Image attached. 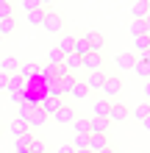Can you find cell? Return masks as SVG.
Returning <instances> with one entry per match:
<instances>
[{
	"label": "cell",
	"instance_id": "obj_33",
	"mask_svg": "<svg viewBox=\"0 0 150 153\" xmlns=\"http://www.w3.org/2000/svg\"><path fill=\"white\" fill-rule=\"evenodd\" d=\"M6 17H14L11 14V3H8V0H0V20H6Z\"/></svg>",
	"mask_w": 150,
	"mask_h": 153
},
{
	"label": "cell",
	"instance_id": "obj_19",
	"mask_svg": "<svg viewBox=\"0 0 150 153\" xmlns=\"http://www.w3.org/2000/svg\"><path fill=\"white\" fill-rule=\"evenodd\" d=\"M53 117H56V123H61V125H69V123L75 120V111H72V109H67V106H61V109H58L56 114H53Z\"/></svg>",
	"mask_w": 150,
	"mask_h": 153
},
{
	"label": "cell",
	"instance_id": "obj_36",
	"mask_svg": "<svg viewBox=\"0 0 150 153\" xmlns=\"http://www.w3.org/2000/svg\"><path fill=\"white\" fill-rule=\"evenodd\" d=\"M6 78H8L6 73H0V89H6Z\"/></svg>",
	"mask_w": 150,
	"mask_h": 153
},
{
	"label": "cell",
	"instance_id": "obj_23",
	"mask_svg": "<svg viewBox=\"0 0 150 153\" xmlns=\"http://www.w3.org/2000/svg\"><path fill=\"white\" fill-rule=\"evenodd\" d=\"M17 75H20L22 81H28V78H33V75H39V64H20Z\"/></svg>",
	"mask_w": 150,
	"mask_h": 153
},
{
	"label": "cell",
	"instance_id": "obj_11",
	"mask_svg": "<svg viewBox=\"0 0 150 153\" xmlns=\"http://www.w3.org/2000/svg\"><path fill=\"white\" fill-rule=\"evenodd\" d=\"M131 14H134V20H147L150 17V0H136L131 6Z\"/></svg>",
	"mask_w": 150,
	"mask_h": 153
},
{
	"label": "cell",
	"instance_id": "obj_27",
	"mask_svg": "<svg viewBox=\"0 0 150 153\" xmlns=\"http://www.w3.org/2000/svg\"><path fill=\"white\" fill-rule=\"evenodd\" d=\"M61 59H64V53H61L58 48H50L47 50V64L50 67H61Z\"/></svg>",
	"mask_w": 150,
	"mask_h": 153
},
{
	"label": "cell",
	"instance_id": "obj_12",
	"mask_svg": "<svg viewBox=\"0 0 150 153\" xmlns=\"http://www.w3.org/2000/svg\"><path fill=\"white\" fill-rule=\"evenodd\" d=\"M78 67H81V59H78L75 53H67V56L61 59V70H64V73L75 75V73H78Z\"/></svg>",
	"mask_w": 150,
	"mask_h": 153
},
{
	"label": "cell",
	"instance_id": "obj_18",
	"mask_svg": "<svg viewBox=\"0 0 150 153\" xmlns=\"http://www.w3.org/2000/svg\"><path fill=\"white\" fill-rule=\"evenodd\" d=\"M28 131H31V128H28V123H25V120H20V117H17V120L11 123V137H14V139H22Z\"/></svg>",
	"mask_w": 150,
	"mask_h": 153
},
{
	"label": "cell",
	"instance_id": "obj_17",
	"mask_svg": "<svg viewBox=\"0 0 150 153\" xmlns=\"http://www.w3.org/2000/svg\"><path fill=\"white\" fill-rule=\"evenodd\" d=\"M134 117H136V120H139V123L145 125V131L150 128V106H147V100H145L142 106H136V111H134Z\"/></svg>",
	"mask_w": 150,
	"mask_h": 153
},
{
	"label": "cell",
	"instance_id": "obj_38",
	"mask_svg": "<svg viewBox=\"0 0 150 153\" xmlns=\"http://www.w3.org/2000/svg\"><path fill=\"white\" fill-rule=\"evenodd\" d=\"M81 153H89V150H81Z\"/></svg>",
	"mask_w": 150,
	"mask_h": 153
},
{
	"label": "cell",
	"instance_id": "obj_31",
	"mask_svg": "<svg viewBox=\"0 0 150 153\" xmlns=\"http://www.w3.org/2000/svg\"><path fill=\"white\" fill-rule=\"evenodd\" d=\"M69 148H72V153H81V150H86V137L75 134V139L69 142Z\"/></svg>",
	"mask_w": 150,
	"mask_h": 153
},
{
	"label": "cell",
	"instance_id": "obj_5",
	"mask_svg": "<svg viewBox=\"0 0 150 153\" xmlns=\"http://www.w3.org/2000/svg\"><path fill=\"white\" fill-rule=\"evenodd\" d=\"M103 97H111V95H120V89H122V81L117 78V75H106V81H103Z\"/></svg>",
	"mask_w": 150,
	"mask_h": 153
},
{
	"label": "cell",
	"instance_id": "obj_34",
	"mask_svg": "<svg viewBox=\"0 0 150 153\" xmlns=\"http://www.w3.org/2000/svg\"><path fill=\"white\" fill-rule=\"evenodd\" d=\"M20 6L25 8V14L33 11V8H42V6H39V0H20Z\"/></svg>",
	"mask_w": 150,
	"mask_h": 153
},
{
	"label": "cell",
	"instance_id": "obj_35",
	"mask_svg": "<svg viewBox=\"0 0 150 153\" xmlns=\"http://www.w3.org/2000/svg\"><path fill=\"white\" fill-rule=\"evenodd\" d=\"M39 6H42V8H45V11H47L50 6H56V0H39Z\"/></svg>",
	"mask_w": 150,
	"mask_h": 153
},
{
	"label": "cell",
	"instance_id": "obj_29",
	"mask_svg": "<svg viewBox=\"0 0 150 153\" xmlns=\"http://www.w3.org/2000/svg\"><path fill=\"white\" fill-rule=\"evenodd\" d=\"M17 28V22H14V17H6V20H0V36H8Z\"/></svg>",
	"mask_w": 150,
	"mask_h": 153
},
{
	"label": "cell",
	"instance_id": "obj_3",
	"mask_svg": "<svg viewBox=\"0 0 150 153\" xmlns=\"http://www.w3.org/2000/svg\"><path fill=\"white\" fill-rule=\"evenodd\" d=\"M39 109L45 111L47 117H53V114L61 109V97H58V95H45V97L39 100Z\"/></svg>",
	"mask_w": 150,
	"mask_h": 153
},
{
	"label": "cell",
	"instance_id": "obj_14",
	"mask_svg": "<svg viewBox=\"0 0 150 153\" xmlns=\"http://www.w3.org/2000/svg\"><path fill=\"white\" fill-rule=\"evenodd\" d=\"M75 75H69V73H61L58 75V81H56V86H58V92L61 95H69V89H72V84H75Z\"/></svg>",
	"mask_w": 150,
	"mask_h": 153
},
{
	"label": "cell",
	"instance_id": "obj_40",
	"mask_svg": "<svg viewBox=\"0 0 150 153\" xmlns=\"http://www.w3.org/2000/svg\"><path fill=\"white\" fill-rule=\"evenodd\" d=\"M0 39H3V36H0Z\"/></svg>",
	"mask_w": 150,
	"mask_h": 153
},
{
	"label": "cell",
	"instance_id": "obj_22",
	"mask_svg": "<svg viewBox=\"0 0 150 153\" xmlns=\"http://www.w3.org/2000/svg\"><path fill=\"white\" fill-rule=\"evenodd\" d=\"M72 53L78 59H83L86 53H89V45H86V36H75V42H72Z\"/></svg>",
	"mask_w": 150,
	"mask_h": 153
},
{
	"label": "cell",
	"instance_id": "obj_7",
	"mask_svg": "<svg viewBox=\"0 0 150 153\" xmlns=\"http://www.w3.org/2000/svg\"><path fill=\"white\" fill-rule=\"evenodd\" d=\"M6 92H8V95H22V92H25V81L17 75V73L8 75V78H6Z\"/></svg>",
	"mask_w": 150,
	"mask_h": 153
},
{
	"label": "cell",
	"instance_id": "obj_28",
	"mask_svg": "<svg viewBox=\"0 0 150 153\" xmlns=\"http://www.w3.org/2000/svg\"><path fill=\"white\" fill-rule=\"evenodd\" d=\"M28 153H45V142L28 134Z\"/></svg>",
	"mask_w": 150,
	"mask_h": 153
},
{
	"label": "cell",
	"instance_id": "obj_37",
	"mask_svg": "<svg viewBox=\"0 0 150 153\" xmlns=\"http://www.w3.org/2000/svg\"><path fill=\"white\" fill-rule=\"evenodd\" d=\"M100 153H117V150H114V148H111V145H109V148H103V150H100Z\"/></svg>",
	"mask_w": 150,
	"mask_h": 153
},
{
	"label": "cell",
	"instance_id": "obj_1",
	"mask_svg": "<svg viewBox=\"0 0 150 153\" xmlns=\"http://www.w3.org/2000/svg\"><path fill=\"white\" fill-rule=\"evenodd\" d=\"M42 28L50 31V33H61V31H64V20H61V14H56L53 8H47L45 20H42Z\"/></svg>",
	"mask_w": 150,
	"mask_h": 153
},
{
	"label": "cell",
	"instance_id": "obj_26",
	"mask_svg": "<svg viewBox=\"0 0 150 153\" xmlns=\"http://www.w3.org/2000/svg\"><path fill=\"white\" fill-rule=\"evenodd\" d=\"M69 125L75 128V134H81V137H89V120H83V117H75Z\"/></svg>",
	"mask_w": 150,
	"mask_h": 153
},
{
	"label": "cell",
	"instance_id": "obj_9",
	"mask_svg": "<svg viewBox=\"0 0 150 153\" xmlns=\"http://www.w3.org/2000/svg\"><path fill=\"white\" fill-rule=\"evenodd\" d=\"M86 36V45H89V50H95V53H100L103 50V45H106V36L100 31H89V33H83Z\"/></svg>",
	"mask_w": 150,
	"mask_h": 153
},
{
	"label": "cell",
	"instance_id": "obj_20",
	"mask_svg": "<svg viewBox=\"0 0 150 153\" xmlns=\"http://www.w3.org/2000/svg\"><path fill=\"white\" fill-rule=\"evenodd\" d=\"M114 61H117L120 70H131V67H134V61H136V56H134V53H117V59H114Z\"/></svg>",
	"mask_w": 150,
	"mask_h": 153
},
{
	"label": "cell",
	"instance_id": "obj_25",
	"mask_svg": "<svg viewBox=\"0 0 150 153\" xmlns=\"http://www.w3.org/2000/svg\"><path fill=\"white\" fill-rule=\"evenodd\" d=\"M131 70H134V73H136L139 78H145V81L150 78V61H139V59H136V61H134V67H131Z\"/></svg>",
	"mask_w": 150,
	"mask_h": 153
},
{
	"label": "cell",
	"instance_id": "obj_32",
	"mask_svg": "<svg viewBox=\"0 0 150 153\" xmlns=\"http://www.w3.org/2000/svg\"><path fill=\"white\" fill-rule=\"evenodd\" d=\"M72 42H75V36H61V42H58V50L64 53V56H67V53H72Z\"/></svg>",
	"mask_w": 150,
	"mask_h": 153
},
{
	"label": "cell",
	"instance_id": "obj_39",
	"mask_svg": "<svg viewBox=\"0 0 150 153\" xmlns=\"http://www.w3.org/2000/svg\"><path fill=\"white\" fill-rule=\"evenodd\" d=\"M0 131H3V125H0Z\"/></svg>",
	"mask_w": 150,
	"mask_h": 153
},
{
	"label": "cell",
	"instance_id": "obj_4",
	"mask_svg": "<svg viewBox=\"0 0 150 153\" xmlns=\"http://www.w3.org/2000/svg\"><path fill=\"white\" fill-rule=\"evenodd\" d=\"M103 148H109L106 134H89V137H86V150L89 153H100Z\"/></svg>",
	"mask_w": 150,
	"mask_h": 153
},
{
	"label": "cell",
	"instance_id": "obj_24",
	"mask_svg": "<svg viewBox=\"0 0 150 153\" xmlns=\"http://www.w3.org/2000/svg\"><path fill=\"white\" fill-rule=\"evenodd\" d=\"M69 95H72L75 100H83V97H89V89H86V84H83V81H75V84H72V89H69Z\"/></svg>",
	"mask_w": 150,
	"mask_h": 153
},
{
	"label": "cell",
	"instance_id": "obj_13",
	"mask_svg": "<svg viewBox=\"0 0 150 153\" xmlns=\"http://www.w3.org/2000/svg\"><path fill=\"white\" fill-rule=\"evenodd\" d=\"M109 109H111V100L109 97H95V103H92V111H95V117H109Z\"/></svg>",
	"mask_w": 150,
	"mask_h": 153
},
{
	"label": "cell",
	"instance_id": "obj_15",
	"mask_svg": "<svg viewBox=\"0 0 150 153\" xmlns=\"http://www.w3.org/2000/svg\"><path fill=\"white\" fill-rule=\"evenodd\" d=\"M17 70H20V61H17L14 56H3V59H0V73H6V75H14Z\"/></svg>",
	"mask_w": 150,
	"mask_h": 153
},
{
	"label": "cell",
	"instance_id": "obj_6",
	"mask_svg": "<svg viewBox=\"0 0 150 153\" xmlns=\"http://www.w3.org/2000/svg\"><path fill=\"white\" fill-rule=\"evenodd\" d=\"M128 114H131V111H128V106H125V103H111L109 117H106V120H109V123H122Z\"/></svg>",
	"mask_w": 150,
	"mask_h": 153
},
{
	"label": "cell",
	"instance_id": "obj_30",
	"mask_svg": "<svg viewBox=\"0 0 150 153\" xmlns=\"http://www.w3.org/2000/svg\"><path fill=\"white\" fill-rule=\"evenodd\" d=\"M42 20H45V8H33V11H28V22L31 25H42Z\"/></svg>",
	"mask_w": 150,
	"mask_h": 153
},
{
	"label": "cell",
	"instance_id": "obj_8",
	"mask_svg": "<svg viewBox=\"0 0 150 153\" xmlns=\"http://www.w3.org/2000/svg\"><path fill=\"white\" fill-rule=\"evenodd\" d=\"M103 81H106V73L103 70H98V73H89L86 75V89H89V92H100V86H103Z\"/></svg>",
	"mask_w": 150,
	"mask_h": 153
},
{
	"label": "cell",
	"instance_id": "obj_10",
	"mask_svg": "<svg viewBox=\"0 0 150 153\" xmlns=\"http://www.w3.org/2000/svg\"><path fill=\"white\" fill-rule=\"evenodd\" d=\"M25 123H28V128H39V125H45V123H47V114H45V111H42L39 106H36L33 111H28Z\"/></svg>",
	"mask_w": 150,
	"mask_h": 153
},
{
	"label": "cell",
	"instance_id": "obj_16",
	"mask_svg": "<svg viewBox=\"0 0 150 153\" xmlns=\"http://www.w3.org/2000/svg\"><path fill=\"white\" fill-rule=\"evenodd\" d=\"M109 120H106V117H92L89 120V134H106L109 131Z\"/></svg>",
	"mask_w": 150,
	"mask_h": 153
},
{
	"label": "cell",
	"instance_id": "obj_2",
	"mask_svg": "<svg viewBox=\"0 0 150 153\" xmlns=\"http://www.w3.org/2000/svg\"><path fill=\"white\" fill-rule=\"evenodd\" d=\"M81 67H83V70H89V73H98V70H103V53L89 50V53L81 59Z\"/></svg>",
	"mask_w": 150,
	"mask_h": 153
},
{
	"label": "cell",
	"instance_id": "obj_21",
	"mask_svg": "<svg viewBox=\"0 0 150 153\" xmlns=\"http://www.w3.org/2000/svg\"><path fill=\"white\" fill-rule=\"evenodd\" d=\"M131 33H134V36H147V33H150L147 20H134V22H131Z\"/></svg>",
	"mask_w": 150,
	"mask_h": 153
}]
</instances>
